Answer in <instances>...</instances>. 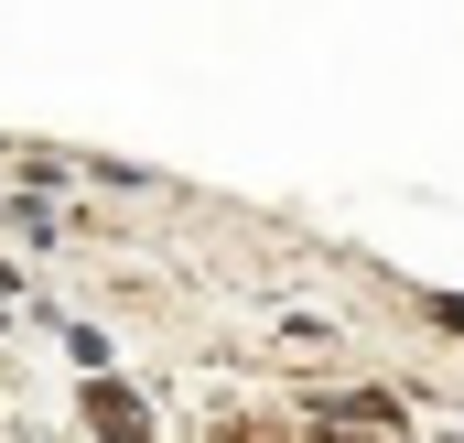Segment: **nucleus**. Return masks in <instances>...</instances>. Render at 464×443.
I'll use <instances>...</instances> for the list:
<instances>
[{"label":"nucleus","instance_id":"obj_1","mask_svg":"<svg viewBox=\"0 0 464 443\" xmlns=\"http://www.w3.org/2000/svg\"><path fill=\"white\" fill-rule=\"evenodd\" d=\"M324 422H335V433H400V400L356 389V400H324Z\"/></svg>","mask_w":464,"mask_h":443},{"label":"nucleus","instance_id":"obj_2","mask_svg":"<svg viewBox=\"0 0 464 443\" xmlns=\"http://www.w3.org/2000/svg\"><path fill=\"white\" fill-rule=\"evenodd\" d=\"M87 411H98V433H140V400H119V389H98Z\"/></svg>","mask_w":464,"mask_h":443}]
</instances>
